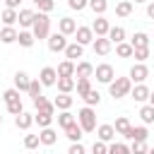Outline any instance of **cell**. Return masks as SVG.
Segmentation results:
<instances>
[{
  "label": "cell",
  "mask_w": 154,
  "mask_h": 154,
  "mask_svg": "<svg viewBox=\"0 0 154 154\" xmlns=\"http://www.w3.org/2000/svg\"><path fill=\"white\" fill-rule=\"evenodd\" d=\"M34 2H38V0H34Z\"/></svg>",
  "instance_id": "56"
},
{
  "label": "cell",
  "mask_w": 154,
  "mask_h": 154,
  "mask_svg": "<svg viewBox=\"0 0 154 154\" xmlns=\"http://www.w3.org/2000/svg\"><path fill=\"white\" fill-rule=\"evenodd\" d=\"M140 118H142V123H144V125H152V123H154V106L144 103V106L140 108Z\"/></svg>",
  "instance_id": "31"
},
{
  "label": "cell",
  "mask_w": 154,
  "mask_h": 154,
  "mask_svg": "<svg viewBox=\"0 0 154 154\" xmlns=\"http://www.w3.org/2000/svg\"><path fill=\"white\" fill-rule=\"evenodd\" d=\"M72 101H75V99H72L70 94H58V96L53 99V103H55L58 111H70V108H72Z\"/></svg>",
  "instance_id": "22"
},
{
  "label": "cell",
  "mask_w": 154,
  "mask_h": 154,
  "mask_svg": "<svg viewBox=\"0 0 154 154\" xmlns=\"http://www.w3.org/2000/svg\"><path fill=\"white\" fill-rule=\"evenodd\" d=\"M67 154H87V149H84V144H82V142H72V144H70V149H67Z\"/></svg>",
  "instance_id": "49"
},
{
  "label": "cell",
  "mask_w": 154,
  "mask_h": 154,
  "mask_svg": "<svg viewBox=\"0 0 154 154\" xmlns=\"http://www.w3.org/2000/svg\"><path fill=\"white\" fill-rule=\"evenodd\" d=\"M36 5H38V12H46V14L55 7V2H53V0H38Z\"/></svg>",
  "instance_id": "47"
},
{
  "label": "cell",
  "mask_w": 154,
  "mask_h": 154,
  "mask_svg": "<svg viewBox=\"0 0 154 154\" xmlns=\"http://www.w3.org/2000/svg\"><path fill=\"white\" fill-rule=\"evenodd\" d=\"M46 43H48V51H51V53H65V48H67V36L60 34V31H55V34H51V36L46 38Z\"/></svg>",
  "instance_id": "4"
},
{
  "label": "cell",
  "mask_w": 154,
  "mask_h": 154,
  "mask_svg": "<svg viewBox=\"0 0 154 154\" xmlns=\"http://www.w3.org/2000/svg\"><path fill=\"white\" fill-rule=\"evenodd\" d=\"M149 87L144 84V82H140V84H135L132 87V91H130V96L135 99V101H140V103H144V101H149Z\"/></svg>",
  "instance_id": "11"
},
{
  "label": "cell",
  "mask_w": 154,
  "mask_h": 154,
  "mask_svg": "<svg viewBox=\"0 0 154 154\" xmlns=\"http://www.w3.org/2000/svg\"><path fill=\"white\" fill-rule=\"evenodd\" d=\"M132 58H135L137 63H144V60L149 58V46H147V48H135V53H132Z\"/></svg>",
  "instance_id": "43"
},
{
  "label": "cell",
  "mask_w": 154,
  "mask_h": 154,
  "mask_svg": "<svg viewBox=\"0 0 154 154\" xmlns=\"http://www.w3.org/2000/svg\"><path fill=\"white\" fill-rule=\"evenodd\" d=\"M2 99H5V103H12V101H19L22 96H19V89L12 87V89H5L2 91Z\"/></svg>",
  "instance_id": "40"
},
{
  "label": "cell",
  "mask_w": 154,
  "mask_h": 154,
  "mask_svg": "<svg viewBox=\"0 0 154 154\" xmlns=\"http://www.w3.org/2000/svg\"><path fill=\"white\" fill-rule=\"evenodd\" d=\"M123 137H125V140H130V142H147L149 132H147V125H132Z\"/></svg>",
  "instance_id": "7"
},
{
  "label": "cell",
  "mask_w": 154,
  "mask_h": 154,
  "mask_svg": "<svg viewBox=\"0 0 154 154\" xmlns=\"http://www.w3.org/2000/svg\"><path fill=\"white\" fill-rule=\"evenodd\" d=\"M116 14L118 17H130L132 14V0H123L116 5Z\"/></svg>",
  "instance_id": "32"
},
{
  "label": "cell",
  "mask_w": 154,
  "mask_h": 154,
  "mask_svg": "<svg viewBox=\"0 0 154 154\" xmlns=\"http://www.w3.org/2000/svg\"><path fill=\"white\" fill-rule=\"evenodd\" d=\"M29 84H31V79H29V75L19 70V72L14 75V89H19V91H29Z\"/></svg>",
  "instance_id": "25"
},
{
  "label": "cell",
  "mask_w": 154,
  "mask_h": 154,
  "mask_svg": "<svg viewBox=\"0 0 154 154\" xmlns=\"http://www.w3.org/2000/svg\"><path fill=\"white\" fill-rule=\"evenodd\" d=\"M132 91V79L130 77H116L111 84H108V94L113 99H123V96H130Z\"/></svg>",
  "instance_id": "1"
},
{
  "label": "cell",
  "mask_w": 154,
  "mask_h": 154,
  "mask_svg": "<svg viewBox=\"0 0 154 154\" xmlns=\"http://www.w3.org/2000/svg\"><path fill=\"white\" fill-rule=\"evenodd\" d=\"M91 75H94V65H91V63L82 60V63L75 65V77H77V79H82V77H91Z\"/></svg>",
  "instance_id": "17"
},
{
  "label": "cell",
  "mask_w": 154,
  "mask_h": 154,
  "mask_svg": "<svg viewBox=\"0 0 154 154\" xmlns=\"http://www.w3.org/2000/svg\"><path fill=\"white\" fill-rule=\"evenodd\" d=\"M84 55V46L82 43H67V48H65V58L67 60H77V58H82Z\"/></svg>",
  "instance_id": "16"
},
{
  "label": "cell",
  "mask_w": 154,
  "mask_h": 154,
  "mask_svg": "<svg viewBox=\"0 0 154 154\" xmlns=\"http://www.w3.org/2000/svg\"><path fill=\"white\" fill-rule=\"evenodd\" d=\"M19 19V10H12V7H5L2 10V17H0V22L5 24V26H14V22Z\"/></svg>",
  "instance_id": "20"
},
{
  "label": "cell",
  "mask_w": 154,
  "mask_h": 154,
  "mask_svg": "<svg viewBox=\"0 0 154 154\" xmlns=\"http://www.w3.org/2000/svg\"><path fill=\"white\" fill-rule=\"evenodd\" d=\"M58 31L65 34V36H70V34L77 31V22H75L72 17H60V19H58Z\"/></svg>",
  "instance_id": "13"
},
{
  "label": "cell",
  "mask_w": 154,
  "mask_h": 154,
  "mask_svg": "<svg viewBox=\"0 0 154 154\" xmlns=\"http://www.w3.org/2000/svg\"><path fill=\"white\" fill-rule=\"evenodd\" d=\"M41 87H43V84H41V79H31V84H29V91H26V94H29L31 99L41 96Z\"/></svg>",
  "instance_id": "41"
},
{
  "label": "cell",
  "mask_w": 154,
  "mask_h": 154,
  "mask_svg": "<svg viewBox=\"0 0 154 154\" xmlns=\"http://www.w3.org/2000/svg\"><path fill=\"white\" fill-rule=\"evenodd\" d=\"M38 137H41V144H46V147H51V144L58 142V132H55L53 128H41Z\"/></svg>",
  "instance_id": "19"
},
{
  "label": "cell",
  "mask_w": 154,
  "mask_h": 154,
  "mask_svg": "<svg viewBox=\"0 0 154 154\" xmlns=\"http://www.w3.org/2000/svg\"><path fill=\"white\" fill-rule=\"evenodd\" d=\"M108 38H111V43L125 41V29H123V26H111V29H108Z\"/></svg>",
  "instance_id": "33"
},
{
  "label": "cell",
  "mask_w": 154,
  "mask_h": 154,
  "mask_svg": "<svg viewBox=\"0 0 154 154\" xmlns=\"http://www.w3.org/2000/svg\"><path fill=\"white\" fill-rule=\"evenodd\" d=\"M5 5H7V7H12V10H17V7L22 5V0H5Z\"/></svg>",
  "instance_id": "50"
},
{
  "label": "cell",
  "mask_w": 154,
  "mask_h": 154,
  "mask_svg": "<svg viewBox=\"0 0 154 154\" xmlns=\"http://www.w3.org/2000/svg\"><path fill=\"white\" fill-rule=\"evenodd\" d=\"M77 123L82 125L84 132H94V130H96V111H94V106L79 108V111H77Z\"/></svg>",
  "instance_id": "3"
},
{
  "label": "cell",
  "mask_w": 154,
  "mask_h": 154,
  "mask_svg": "<svg viewBox=\"0 0 154 154\" xmlns=\"http://www.w3.org/2000/svg\"><path fill=\"white\" fill-rule=\"evenodd\" d=\"M24 111V106H22V99L19 101H12V103H7V113H12V116H19Z\"/></svg>",
  "instance_id": "46"
},
{
  "label": "cell",
  "mask_w": 154,
  "mask_h": 154,
  "mask_svg": "<svg viewBox=\"0 0 154 154\" xmlns=\"http://www.w3.org/2000/svg\"><path fill=\"white\" fill-rule=\"evenodd\" d=\"M14 125H17L19 130H29V128L34 125V116L26 113V111H22L19 116H14Z\"/></svg>",
  "instance_id": "18"
},
{
  "label": "cell",
  "mask_w": 154,
  "mask_h": 154,
  "mask_svg": "<svg viewBox=\"0 0 154 154\" xmlns=\"http://www.w3.org/2000/svg\"><path fill=\"white\" fill-rule=\"evenodd\" d=\"M94 75H96V82H101V84H111V82L116 79L113 65H108V63H101V65H96V67H94Z\"/></svg>",
  "instance_id": "5"
},
{
  "label": "cell",
  "mask_w": 154,
  "mask_h": 154,
  "mask_svg": "<svg viewBox=\"0 0 154 154\" xmlns=\"http://www.w3.org/2000/svg\"><path fill=\"white\" fill-rule=\"evenodd\" d=\"M130 152H132V154H147L149 147H147V142H132V144H130Z\"/></svg>",
  "instance_id": "44"
},
{
  "label": "cell",
  "mask_w": 154,
  "mask_h": 154,
  "mask_svg": "<svg viewBox=\"0 0 154 154\" xmlns=\"http://www.w3.org/2000/svg\"><path fill=\"white\" fill-rule=\"evenodd\" d=\"M72 123H77V118H75L70 111H60V116H58V125L65 130V128H70Z\"/></svg>",
  "instance_id": "34"
},
{
  "label": "cell",
  "mask_w": 154,
  "mask_h": 154,
  "mask_svg": "<svg viewBox=\"0 0 154 154\" xmlns=\"http://www.w3.org/2000/svg\"><path fill=\"white\" fill-rule=\"evenodd\" d=\"M147 154H154V149H149V152H147Z\"/></svg>",
  "instance_id": "54"
},
{
  "label": "cell",
  "mask_w": 154,
  "mask_h": 154,
  "mask_svg": "<svg viewBox=\"0 0 154 154\" xmlns=\"http://www.w3.org/2000/svg\"><path fill=\"white\" fill-rule=\"evenodd\" d=\"M17 41H19V46L22 48H31L34 43H36V36H34V31H19V36H17Z\"/></svg>",
  "instance_id": "27"
},
{
  "label": "cell",
  "mask_w": 154,
  "mask_h": 154,
  "mask_svg": "<svg viewBox=\"0 0 154 154\" xmlns=\"http://www.w3.org/2000/svg\"><path fill=\"white\" fill-rule=\"evenodd\" d=\"M147 103H149V106H154V91L149 94V101H147Z\"/></svg>",
  "instance_id": "52"
},
{
  "label": "cell",
  "mask_w": 154,
  "mask_h": 154,
  "mask_svg": "<svg viewBox=\"0 0 154 154\" xmlns=\"http://www.w3.org/2000/svg\"><path fill=\"white\" fill-rule=\"evenodd\" d=\"M130 43H132V48H147V46H149V36H147L144 31H137V34L130 38Z\"/></svg>",
  "instance_id": "29"
},
{
  "label": "cell",
  "mask_w": 154,
  "mask_h": 154,
  "mask_svg": "<svg viewBox=\"0 0 154 154\" xmlns=\"http://www.w3.org/2000/svg\"><path fill=\"white\" fill-rule=\"evenodd\" d=\"M108 154H132V152L125 142H113V144H108Z\"/></svg>",
  "instance_id": "39"
},
{
  "label": "cell",
  "mask_w": 154,
  "mask_h": 154,
  "mask_svg": "<svg viewBox=\"0 0 154 154\" xmlns=\"http://www.w3.org/2000/svg\"><path fill=\"white\" fill-rule=\"evenodd\" d=\"M67 5H70V10H84V7H89V0H67Z\"/></svg>",
  "instance_id": "48"
},
{
  "label": "cell",
  "mask_w": 154,
  "mask_h": 154,
  "mask_svg": "<svg viewBox=\"0 0 154 154\" xmlns=\"http://www.w3.org/2000/svg\"><path fill=\"white\" fill-rule=\"evenodd\" d=\"M91 154H108V144L101 142V140H96V142L91 144Z\"/></svg>",
  "instance_id": "45"
},
{
  "label": "cell",
  "mask_w": 154,
  "mask_h": 154,
  "mask_svg": "<svg viewBox=\"0 0 154 154\" xmlns=\"http://www.w3.org/2000/svg\"><path fill=\"white\" fill-rule=\"evenodd\" d=\"M132 2H147V0H132Z\"/></svg>",
  "instance_id": "53"
},
{
  "label": "cell",
  "mask_w": 154,
  "mask_h": 154,
  "mask_svg": "<svg viewBox=\"0 0 154 154\" xmlns=\"http://www.w3.org/2000/svg\"><path fill=\"white\" fill-rule=\"evenodd\" d=\"M75 77H58V91L60 94H70L72 89H75Z\"/></svg>",
  "instance_id": "28"
},
{
  "label": "cell",
  "mask_w": 154,
  "mask_h": 154,
  "mask_svg": "<svg viewBox=\"0 0 154 154\" xmlns=\"http://www.w3.org/2000/svg\"><path fill=\"white\" fill-rule=\"evenodd\" d=\"M91 48H94V53H96V55H108V53H111V48H113V43H111V38H108V36H96V38L91 41Z\"/></svg>",
  "instance_id": "8"
},
{
  "label": "cell",
  "mask_w": 154,
  "mask_h": 154,
  "mask_svg": "<svg viewBox=\"0 0 154 154\" xmlns=\"http://www.w3.org/2000/svg\"><path fill=\"white\" fill-rule=\"evenodd\" d=\"M34 17H36L34 10H19V19L17 22H19V26L26 29V26H34Z\"/></svg>",
  "instance_id": "26"
},
{
  "label": "cell",
  "mask_w": 154,
  "mask_h": 154,
  "mask_svg": "<svg viewBox=\"0 0 154 154\" xmlns=\"http://www.w3.org/2000/svg\"><path fill=\"white\" fill-rule=\"evenodd\" d=\"M89 7H91V12L99 17V14H103V12L108 10V2H106V0H89Z\"/></svg>",
  "instance_id": "38"
},
{
  "label": "cell",
  "mask_w": 154,
  "mask_h": 154,
  "mask_svg": "<svg viewBox=\"0 0 154 154\" xmlns=\"http://www.w3.org/2000/svg\"><path fill=\"white\" fill-rule=\"evenodd\" d=\"M41 144V137L38 135H24V147L26 149H36Z\"/></svg>",
  "instance_id": "42"
},
{
  "label": "cell",
  "mask_w": 154,
  "mask_h": 154,
  "mask_svg": "<svg viewBox=\"0 0 154 154\" xmlns=\"http://www.w3.org/2000/svg\"><path fill=\"white\" fill-rule=\"evenodd\" d=\"M31 31H34V36H36L38 41H41V38H48V36H51V17H48L46 12H36Z\"/></svg>",
  "instance_id": "2"
},
{
  "label": "cell",
  "mask_w": 154,
  "mask_h": 154,
  "mask_svg": "<svg viewBox=\"0 0 154 154\" xmlns=\"http://www.w3.org/2000/svg\"><path fill=\"white\" fill-rule=\"evenodd\" d=\"M38 79H41L43 87H53V84H58V70L51 67V65H46V67L38 72Z\"/></svg>",
  "instance_id": "9"
},
{
  "label": "cell",
  "mask_w": 154,
  "mask_h": 154,
  "mask_svg": "<svg viewBox=\"0 0 154 154\" xmlns=\"http://www.w3.org/2000/svg\"><path fill=\"white\" fill-rule=\"evenodd\" d=\"M113 128H116V132H118V135H125L132 125H130V120H128L125 116H120V118H116V125H113Z\"/></svg>",
  "instance_id": "37"
},
{
  "label": "cell",
  "mask_w": 154,
  "mask_h": 154,
  "mask_svg": "<svg viewBox=\"0 0 154 154\" xmlns=\"http://www.w3.org/2000/svg\"><path fill=\"white\" fill-rule=\"evenodd\" d=\"M75 36H77V43L87 46V43H91V41H94V29H91V26H77Z\"/></svg>",
  "instance_id": "14"
},
{
  "label": "cell",
  "mask_w": 154,
  "mask_h": 154,
  "mask_svg": "<svg viewBox=\"0 0 154 154\" xmlns=\"http://www.w3.org/2000/svg\"><path fill=\"white\" fill-rule=\"evenodd\" d=\"M130 79H132V84H140V82H144L147 77H149V67L144 65V63H135L132 67H130V75H128Z\"/></svg>",
  "instance_id": "6"
},
{
  "label": "cell",
  "mask_w": 154,
  "mask_h": 154,
  "mask_svg": "<svg viewBox=\"0 0 154 154\" xmlns=\"http://www.w3.org/2000/svg\"><path fill=\"white\" fill-rule=\"evenodd\" d=\"M91 29H94V36H108L111 24H108V19H106L103 14H99V17L91 22Z\"/></svg>",
  "instance_id": "10"
},
{
  "label": "cell",
  "mask_w": 154,
  "mask_h": 154,
  "mask_svg": "<svg viewBox=\"0 0 154 154\" xmlns=\"http://www.w3.org/2000/svg\"><path fill=\"white\" fill-rule=\"evenodd\" d=\"M17 36H19V31H17L14 26H2V29H0V41H2V43H14Z\"/></svg>",
  "instance_id": "23"
},
{
  "label": "cell",
  "mask_w": 154,
  "mask_h": 154,
  "mask_svg": "<svg viewBox=\"0 0 154 154\" xmlns=\"http://www.w3.org/2000/svg\"><path fill=\"white\" fill-rule=\"evenodd\" d=\"M147 17H149V19H154V2H149V5H147Z\"/></svg>",
  "instance_id": "51"
},
{
  "label": "cell",
  "mask_w": 154,
  "mask_h": 154,
  "mask_svg": "<svg viewBox=\"0 0 154 154\" xmlns=\"http://www.w3.org/2000/svg\"><path fill=\"white\" fill-rule=\"evenodd\" d=\"M34 123H38V128H51V123H53V116H51V113H41V111H36V116H34Z\"/></svg>",
  "instance_id": "35"
},
{
  "label": "cell",
  "mask_w": 154,
  "mask_h": 154,
  "mask_svg": "<svg viewBox=\"0 0 154 154\" xmlns=\"http://www.w3.org/2000/svg\"><path fill=\"white\" fill-rule=\"evenodd\" d=\"M75 60H63L55 70H58V77H75Z\"/></svg>",
  "instance_id": "21"
},
{
  "label": "cell",
  "mask_w": 154,
  "mask_h": 154,
  "mask_svg": "<svg viewBox=\"0 0 154 154\" xmlns=\"http://www.w3.org/2000/svg\"><path fill=\"white\" fill-rule=\"evenodd\" d=\"M82 99H84V103H87V106H99V103H101V94H99L94 87H91V89H89V94H87V96H82Z\"/></svg>",
  "instance_id": "36"
},
{
  "label": "cell",
  "mask_w": 154,
  "mask_h": 154,
  "mask_svg": "<svg viewBox=\"0 0 154 154\" xmlns=\"http://www.w3.org/2000/svg\"><path fill=\"white\" fill-rule=\"evenodd\" d=\"M65 137H67L70 142H82V137H84L82 125H79V123H72L70 128H65Z\"/></svg>",
  "instance_id": "15"
},
{
  "label": "cell",
  "mask_w": 154,
  "mask_h": 154,
  "mask_svg": "<svg viewBox=\"0 0 154 154\" xmlns=\"http://www.w3.org/2000/svg\"><path fill=\"white\" fill-rule=\"evenodd\" d=\"M0 125H2V116H0Z\"/></svg>",
  "instance_id": "55"
},
{
  "label": "cell",
  "mask_w": 154,
  "mask_h": 154,
  "mask_svg": "<svg viewBox=\"0 0 154 154\" xmlns=\"http://www.w3.org/2000/svg\"><path fill=\"white\" fill-rule=\"evenodd\" d=\"M96 135H99L101 142H113V137H116L118 132H116V128H113L111 123H103V125H96Z\"/></svg>",
  "instance_id": "12"
},
{
  "label": "cell",
  "mask_w": 154,
  "mask_h": 154,
  "mask_svg": "<svg viewBox=\"0 0 154 154\" xmlns=\"http://www.w3.org/2000/svg\"><path fill=\"white\" fill-rule=\"evenodd\" d=\"M132 53H135V48H132L130 41H120V43H116V55H118V58H132Z\"/></svg>",
  "instance_id": "24"
},
{
  "label": "cell",
  "mask_w": 154,
  "mask_h": 154,
  "mask_svg": "<svg viewBox=\"0 0 154 154\" xmlns=\"http://www.w3.org/2000/svg\"><path fill=\"white\" fill-rule=\"evenodd\" d=\"M75 89H77V96H87L89 89H91V77H82V79H77Z\"/></svg>",
  "instance_id": "30"
}]
</instances>
